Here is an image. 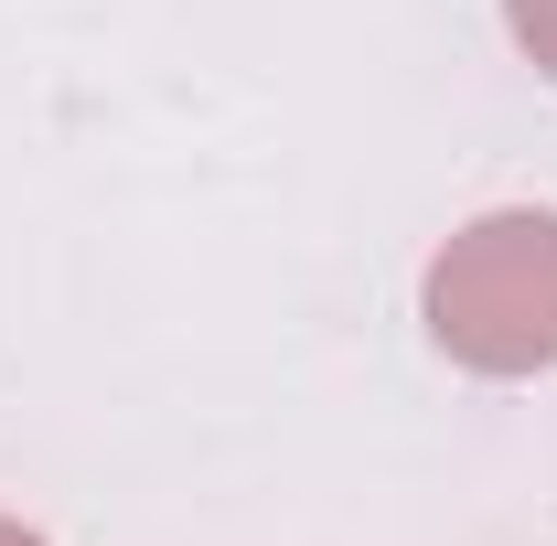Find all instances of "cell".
Listing matches in <instances>:
<instances>
[{"instance_id": "cell-1", "label": "cell", "mask_w": 557, "mask_h": 546, "mask_svg": "<svg viewBox=\"0 0 557 546\" xmlns=\"http://www.w3.org/2000/svg\"><path fill=\"white\" fill-rule=\"evenodd\" d=\"M429 322L472 364H557V214L472 225L429 278Z\"/></svg>"}, {"instance_id": "cell-2", "label": "cell", "mask_w": 557, "mask_h": 546, "mask_svg": "<svg viewBox=\"0 0 557 546\" xmlns=\"http://www.w3.org/2000/svg\"><path fill=\"white\" fill-rule=\"evenodd\" d=\"M515 33L547 54V75H557V0H515Z\"/></svg>"}, {"instance_id": "cell-3", "label": "cell", "mask_w": 557, "mask_h": 546, "mask_svg": "<svg viewBox=\"0 0 557 546\" xmlns=\"http://www.w3.org/2000/svg\"><path fill=\"white\" fill-rule=\"evenodd\" d=\"M0 546H33V536H0Z\"/></svg>"}]
</instances>
